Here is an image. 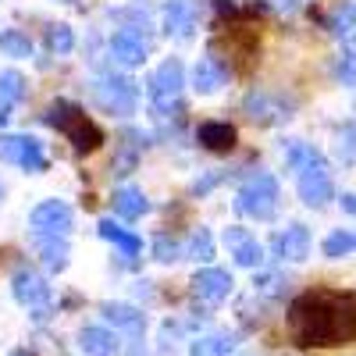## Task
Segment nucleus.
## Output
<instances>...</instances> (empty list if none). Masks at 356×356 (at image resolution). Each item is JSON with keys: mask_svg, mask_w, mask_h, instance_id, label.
Here are the masks:
<instances>
[{"mask_svg": "<svg viewBox=\"0 0 356 356\" xmlns=\"http://www.w3.org/2000/svg\"><path fill=\"white\" fill-rule=\"evenodd\" d=\"M289 332L296 346H349L356 342V300L346 292L314 289L289 307Z\"/></svg>", "mask_w": 356, "mask_h": 356, "instance_id": "nucleus-1", "label": "nucleus"}, {"mask_svg": "<svg viewBox=\"0 0 356 356\" xmlns=\"http://www.w3.org/2000/svg\"><path fill=\"white\" fill-rule=\"evenodd\" d=\"M285 161L296 171V189H300V200L307 207H324L328 200H335L332 171H328V164H324L321 150H314V146H307V143H292Z\"/></svg>", "mask_w": 356, "mask_h": 356, "instance_id": "nucleus-2", "label": "nucleus"}, {"mask_svg": "<svg viewBox=\"0 0 356 356\" xmlns=\"http://www.w3.org/2000/svg\"><path fill=\"white\" fill-rule=\"evenodd\" d=\"M43 122H47L50 129L61 132L79 154H89V150H97V146L104 143V132L89 122L86 111L75 107L72 100H54V104L47 107V114H43Z\"/></svg>", "mask_w": 356, "mask_h": 356, "instance_id": "nucleus-3", "label": "nucleus"}, {"mask_svg": "<svg viewBox=\"0 0 356 356\" xmlns=\"http://www.w3.org/2000/svg\"><path fill=\"white\" fill-rule=\"evenodd\" d=\"M278 200H282L278 178L260 171L239 186V193H235V211L246 218H257V221H271L278 214Z\"/></svg>", "mask_w": 356, "mask_h": 356, "instance_id": "nucleus-4", "label": "nucleus"}, {"mask_svg": "<svg viewBox=\"0 0 356 356\" xmlns=\"http://www.w3.org/2000/svg\"><path fill=\"white\" fill-rule=\"evenodd\" d=\"M93 97H97V104H100L107 114H114V118H129V114H136V107H139V86H136L129 75L107 72V75L97 79Z\"/></svg>", "mask_w": 356, "mask_h": 356, "instance_id": "nucleus-5", "label": "nucleus"}, {"mask_svg": "<svg viewBox=\"0 0 356 356\" xmlns=\"http://www.w3.org/2000/svg\"><path fill=\"white\" fill-rule=\"evenodd\" d=\"M182 86H186V68L178 57H168V61L150 75V82H146V93H150L154 107L157 111H171L178 104V93H182Z\"/></svg>", "mask_w": 356, "mask_h": 356, "instance_id": "nucleus-6", "label": "nucleus"}, {"mask_svg": "<svg viewBox=\"0 0 356 356\" xmlns=\"http://www.w3.org/2000/svg\"><path fill=\"white\" fill-rule=\"evenodd\" d=\"M0 161L4 164H18L25 171H47V154H43V143L33 136H0Z\"/></svg>", "mask_w": 356, "mask_h": 356, "instance_id": "nucleus-7", "label": "nucleus"}, {"mask_svg": "<svg viewBox=\"0 0 356 356\" xmlns=\"http://www.w3.org/2000/svg\"><path fill=\"white\" fill-rule=\"evenodd\" d=\"M29 225H33L36 235H57V239H65L72 232V207L65 200H43L33 207Z\"/></svg>", "mask_w": 356, "mask_h": 356, "instance_id": "nucleus-8", "label": "nucleus"}, {"mask_svg": "<svg viewBox=\"0 0 356 356\" xmlns=\"http://www.w3.org/2000/svg\"><path fill=\"white\" fill-rule=\"evenodd\" d=\"M232 285H235L232 275L221 271V267H203V271L193 275V296H196L200 303H207V307L225 303L228 292H232Z\"/></svg>", "mask_w": 356, "mask_h": 356, "instance_id": "nucleus-9", "label": "nucleus"}, {"mask_svg": "<svg viewBox=\"0 0 356 356\" xmlns=\"http://www.w3.org/2000/svg\"><path fill=\"white\" fill-rule=\"evenodd\" d=\"M146 54H150V47H146L139 29H118V33L111 36V57H114V65L139 68L146 61Z\"/></svg>", "mask_w": 356, "mask_h": 356, "instance_id": "nucleus-10", "label": "nucleus"}, {"mask_svg": "<svg viewBox=\"0 0 356 356\" xmlns=\"http://www.w3.org/2000/svg\"><path fill=\"white\" fill-rule=\"evenodd\" d=\"M271 253H275L278 260H292V264L307 260V257H310V228H307V225H289L285 232H275Z\"/></svg>", "mask_w": 356, "mask_h": 356, "instance_id": "nucleus-11", "label": "nucleus"}, {"mask_svg": "<svg viewBox=\"0 0 356 356\" xmlns=\"http://www.w3.org/2000/svg\"><path fill=\"white\" fill-rule=\"evenodd\" d=\"M11 292H15V300L22 307H33V310H40L50 300V285L43 282V275L29 271V267H18V271L11 275Z\"/></svg>", "mask_w": 356, "mask_h": 356, "instance_id": "nucleus-12", "label": "nucleus"}, {"mask_svg": "<svg viewBox=\"0 0 356 356\" xmlns=\"http://www.w3.org/2000/svg\"><path fill=\"white\" fill-rule=\"evenodd\" d=\"M228 82V68L218 61V57H200L193 68V89L200 97H211Z\"/></svg>", "mask_w": 356, "mask_h": 356, "instance_id": "nucleus-13", "label": "nucleus"}, {"mask_svg": "<svg viewBox=\"0 0 356 356\" xmlns=\"http://www.w3.org/2000/svg\"><path fill=\"white\" fill-rule=\"evenodd\" d=\"M196 29V11L189 0H171L164 8V33L175 36V40H189Z\"/></svg>", "mask_w": 356, "mask_h": 356, "instance_id": "nucleus-14", "label": "nucleus"}, {"mask_svg": "<svg viewBox=\"0 0 356 356\" xmlns=\"http://www.w3.org/2000/svg\"><path fill=\"white\" fill-rule=\"evenodd\" d=\"M79 349H82L86 356H118V353H122V342H118L114 332L89 324V328L79 332Z\"/></svg>", "mask_w": 356, "mask_h": 356, "instance_id": "nucleus-15", "label": "nucleus"}, {"mask_svg": "<svg viewBox=\"0 0 356 356\" xmlns=\"http://www.w3.org/2000/svg\"><path fill=\"white\" fill-rule=\"evenodd\" d=\"M196 139L203 150H211V154H228L232 146H235V129L228 122H203L196 129Z\"/></svg>", "mask_w": 356, "mask_h": 356, "instance_id": "nucleus-16", "label": "nucleus"}, {"mask_svg": "<svg viewBox=\"0 0 356 356\" xmlns=\"http://www.w3.org/2000/svg\"><path fill=\"white\" fill-rule=\"evenodd\" d=\"M100 235H104V239L107 243H114L118 250H122V257H125V264H132L139 253H143V239H139V235H132V232H125L122 225H114L111 218H100Z\"/></svg>", "mask_w": 356, "mask_h": 356, "instance_id": "nucleus-17", "label": "nucleus"}, {"mask_svg": "<svg viewBox=\"0 0 356 356\" xmlns=\"http://www.w3.org/2000/svg\"><path fill=\"white\" fill-rule=\"evenodd\" d=\"M111 203H114V214H118V218H125V221H139L146 211H150V203H146L143 189H136V186H122V189H114Z\"/></svg>", "mask_w": 356, "mask_h": 356, "instance_id": "nucleus-18", "label": "nucleus"}, {"mask_svg": "<svg viewBox=\"0 0 356 356\" xmlns=\"http://www.w3.org/2000/svg\"><path fill=\"white\" fill-rule=\"evenodd\" d=\"M243 107H246V114L253 118V122H260V125H275V122H282V118H289V107L285 104H275L267 93H250Z\"/></svg>", "mask_w": 356, "mask_h": 356, "instance_id": "nucleus-19", "label": "nucleus"}, {"mask_svg": "<svg viewBox=\"0 0 356 356\" xmlns=\"http://www.w3.org/2000/svg\"><path fill=\"white\" fill-rule=\"evenodd\" d=\"M100 314L114 324V328H125V332H132V335H139V332L146 328L143 310H136V307H129V303H104Z\"/></svg>", "mask_w": 356, "mask_h": 356, "instance_id": "nucleus-20", "label": "nucleus"}, {"mask_svg": "<svg viewBox=\"0 0 356 356\" xmlns=\"http://www.w3.org/2000/svg\"><path fill=\"white\" fill-rule=\"evenodd\" d=\"M25 97V79H22V72H0V125L11 118V107L18 104Z\"/></svg>", "mask_w": 356, "mask_h": 356, "instance_id": "nucleus-21", "label": "nucleus"}, {"mask_svg": "<svg viewBox=\"0 0 356 356\" xmlns=\"http://www.w3.org/2000/svg\"><path fill=\"white\" fill-rule=\"evenodd\" d=\"M40 260L47 271H65L68 267V243L57 239V235H40Z\"/></svg>", "mask_w": 356, "mask_h": 356, "instance_id": "nucleus-22", "label": "nucleus"}, {"mask_svg": "<svg viewBox=\"0 0 356 356\" xmlns=\"http://www.w3.org/2000/svg\"><path fill=\"white\" fill-rule=\"evenodd\" d=\"M235 346H239V339L228 335V332H221V335H203V339L193 342L189 356H232Z\"/></svg>", "mask_w": 356, "mask_h": 356, "instance_id": "nucleus-23", "label": "nucleus"}, {"mask_svg": "<svg viewBox=\"0 0 356 356\" xmlns=\"http://www.w3.org/2000/svg\"><path fill=\"white\" fill-rule=\"evenodd\" d=\"M0 54H8V57H33V40H29L22 29H4L0 33Z\"/></svg>", "mask_w": 356, "mask_h": 356, "instance_id": "nucleus-24", "label": "nucleus"}, {"mask_svg": "<svg viewBox=\"0 0 356 356\" xmlns=\"http://www.w3.org/2000/svg\"><path fill=\"white\" fill-rule=\"evenodd\" d=\"M353 250H356V235H353V232H346V228L332 232L328 239H324V246H321V253L328 257V260H342V257H349Z\"/></svg>", "mask_w": 356, "mask_h": 356, "instance_id": "nucleus-25", "label": "nucleus"}, {"mask_svg": "<svg viewBox=\"0 0 356 356\" xmlns=\"http://www.w3.org/2000/svg\"><path fill=\"white\" fill-rule=\"evenodd\" d=\"M186 257L189 260H200V264H207L214 257V239H211V232L207 228H196L193 235H189V243H186Z\"/></svg>", "mask_w": 356, "mask_h": 356, "instance_id": "nucleus-26", "label": "nucleus"}, {"mask_svg": "<svg viewBox=\"0 0 356 356\" xmlns=\"http://www.w3.org/2000/svg\"><path fill=\"white\" fill-rule=\"evenodd\" d=\"M232 257H235V264H239V267H260L264 264V246L253 239V235H246V239L232 250Z\"/></svg>", "mask_w": 356, "mask_h": 356, "instance_id": "nucleus-27", "label": "nucleus"}, {"mask_svg": "<svg viewBox=\"0 0 356 356\" xmlns=\"http://www.w3.org/2000/svg\"><path fill=\"white\" fill-rule=\"evenodd\" d=\"M47 47H50V54H72L75 50L72 25H50L47 29Z\"/></svg>", "mask_w": 356, "mask_h": 356, "instance_id": "nucleus-28", "label": "nucleus"}, {"mask_svg": "<svg viewBox=\"0 0 356 356\" xmlns=\"http://www.w3.org/2000/svg\"><path fill=\"white\" fill-rule=\"evenodd\" d=\"M186 257V246L175 239V235H157L154 239V260L161 264H171V260H182Z\"/></svg>", "mask_w": 356, "mask_h": 356, "instance_id": "nucleus-29", "label": "nucleus"}, {"mask_svg": "<svg viewBox=\"0 0 356 356\" xmlns=\"http://www.w3.org/2000/svg\"><path fill=\"white\" fill-rule=\"evenodd\" d=\"M335 75H339L342 86H356V54L353 50H346L335 61Z\"/></svg>", "mask_w": 356, "mask_h": 356, "instance_id": "nucleus-30", "label": "nucleus"}, {"mask_svg": "<svg viewBox=\"0 0 356 356\" xmlns=\"http://www.w3.org/2000/svg\"><path fill=\"white\" fill-rule=\"evenodd\" d=\"M335 150H339L342 164H349V161L356 157V129H353V125H346V129L339 132V143H335Z\"/></svg>", "mask_w": 356, "mask_h": 356, "instance_id": "nucleus-31", "label": "nucleus"}, {"mask_svg": "<svg viewBox=\"0 0 356 356\" xmlns=\"http://www.w3.org/2000/svg\"><path fill=\"white\" fill-rule=\"evenodd\" d=\"M353 22H356V4H346V8H339V11H335L332 29H335L339 36H353Z\"/></svg>", "mask_w": 356, "mask_h": 356, "instance_id": "nucleus-32", "label": "nucleus"}, {"mask_svg": "<svg viewBox=\"0 0 356 356\" xmlns=\"http://www.w3.org/2000/svg\"><path fill=\"white\" fill-rule=\"evenodd\" d=\"M246 235H250V232H246V228H239V225L225 228V246H228V250H235V246H239V243L246 239Z\"/></svg>", "mask_w": 356, "mask_h": 356, "instance_id": "nucleus-33", "label": "nucleus"}, {"mask_svg": "<svg viewBox=\"0 0 356 356\" xmlns=\"http://www.w3.org/2000/svg\"><path fill=\"white\" fill-rule=\"evenodd\" d=\"M253 285H257L260 292H271V296H275V292H278V285H282V278H278V275H260Z\"/></svg>", "mask_w": 356, "mask_h": 356, "instance_id": "nucleus-34", "label": "nucleus"}, {"mask_svg": "<svg viewBox=\"0 0 356 356\" xmlns=\"http://www.w3.org/2000/svg\"><path fill=\"white\" fill-rule=\"evenodd\" d=\"M271 4H275L278 11H285V15H292V11H300V0H271Z\"/></svg>", "mask_w": 356, "mask_h": 356, "instance_id": "nucleus-35", "label": "nucleus"}, {"mask_svg": "<svg viewBox=\"0 0 356 356\" xmlns=\"http://www.w3.org/2000/svg\"><path fill=\"white\" fill-rule=\"evenodd\" d=\"M339 203H342V211H346V214H356V193H342Z\"/></svg>", "mask_w": 356, "mask_h": 356, "instance_id": "nucleus-36", "label": "nucleus"}, {"mask_svg": "<svg viewBox=\"0 0 356 356\" xmlns=\"http://www.w3.org/2000/svg\"><path fill=\"white\" fill-rule=\"evenodd\" d=\"M349 47H353V54H356V33H353V36H349Z\"/></svg>", "mask_w": 356, "mask_h": 356, "instance_id": "nucleus-37", "label": "nucleus"}, {"mask_svg": "<svg viewBox=\"0 0 356 356\" xmlns=\"http://www.w3.org/2000/svg\"><path fill=\"white\" fill-rule=\"evenodd\" d=\"M11 356H29V353H22V349H18V353H11Z\"/></svg>", "mask_w": 356, "mask_h": 356, "instance_id": "nucleus-38", "label": "nucleus"}]
</instances>
